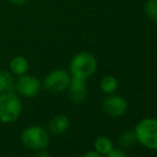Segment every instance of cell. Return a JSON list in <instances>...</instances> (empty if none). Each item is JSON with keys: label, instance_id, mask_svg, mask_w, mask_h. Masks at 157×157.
<instances>
[{"label": "cell", "instance_id": "cell-7", "mask_svg": "<svg viewBox=\"0 0 157 157\" xmlns=\"http://www.w3.org/2000/svg\"><path fill=\"white\" fill-rule=\"evenodd\" d=\"M103 107L106 113L111 117H122L126 113L128 109V104L124 97L120 95L108 94V96L104 99Z\"/></svg>", "mask_w": 157, "mask_h": 157}, {"label": "cell", "instance_id": "cell-1", "mask_svg": "<svg viewBox=\"0 0 157 157\" xmlns=\"http://www.w3.org/2000/svg\"><path fill=\"white\" fill-rule=\"evenodd\" d=\"M23 111V103L19 95L14 91L0 94V122L4 124L14 123Z\"/></svg>", "mask_w": 157, "mask_h": 157}, {"label": "cell", "instance_id": "cell-4", "mask_svg": "<svg viewBox=\"0 0 157 157\" xmlns=\"http://www.w3.org/2000/svg\"><path fill=\"white\" fill-rule=\"evenodd\" d=\"M137 142L150 150H157V120L153 118L142 119L135 127Z\"/></svg>", "mask_w": 157, "mask_h": 157}, {"label": "cell", "instance_id": "cell-8", "mask_svg": "<svg viewBox=\"0 0 157 157\" xmlns=\"http://www.w3.org/2000/svg\"><path fill=\"white\" fill-rule=\"evenodd\" d=\"M67 95L71 101L74 104H81L86 101L88 95L87 85H86V79L77 78V77H72L68 85Z\"/></svg>", "mask_w": 157, "mask_h": 157}, {"label": "cell", "instance_id": "cell-14", "mask_svg": "<svg viewBox=\"0 0 157 157\" xmlns=\"http://www.w3.org/2000/svg\"><path fill=\"white\" fill-rule=\"evenodd\" d=\"M137 143V138L134 130H124L119 136V144L123 149H130Z\"/></svg>", "mask_w": 157, "mask_h": 157}, {"label": "cell", "instance_id": "cell-3", "mask_svg": "<svg viewBox=\"0 0 157 157\" xmlns=\"http://www.w3.org/2000/svg\"><path fill=\"white\" fill-rule=\"evenodd\" d=\"M97 67L96 58L88 52H81L74 56L71 60V76L77 78L87 79L95 73Z\"/></svg>", "mask_w": 157, "mask_h": 157}, {"label": "cell", "instance_id": "cell-2", "mask_svg": "<svg viewBox=\"0 0 157 157\" xmlns=\"http://www.w3.org/2000/svg\"><path fill=\"white\" fill-rule=\"evenodd\" d=\"M50 136L47 129L39 125H31L24 128L21 132L23 145L31 151L45 150L49 144Z\"/></svg>", "mask_w": 157, "mask_h": 157}, {"label": "cell", "instance_id": "cell-17", "mask_svg": "<svg viewBox=\"0 0 157 157\" xmlns=\"http://www.w3.org/2000/svg\"><path fill=\"white\" fill-rule=\"evenodd\" d=\"M82 157H103V155L97 153L96 151H90V152H87Z\"/></svg>", "mask_w": 157, "mask_h": 157}, {"label": "cell", "instance_id": "cell-19", "mask_svg": "<svg viewBox=\"0 0 157 157\" xmlns=\"http://www.w3.org/2000/svg\"><path fill=\"white\" fill-rule=\"evenodd\" d=\"M35 157H52V156H50L49 153H48V152H46L45 150H41V151H37Z\"/></svg>", "mask_w": 157, "mask_h": 157}, {"label": "cell", "instance_id": "cell-11", "mask_svg": "<svg viewBox=\"0 0 157 157\" xmlns=\"http://www.w3.org/2000/svg\"><path fill=\"white\" fill-rule=\"evenodd\" d=\"M94 149L101 155H107L113 150V142L110 138L106 136H99L94 141Z\"/></svg>", "mask_w": 157, "mask_h": 157}, {"label": "cell", "instance_id": "cell-9", "mask_svg": "<svg viewBox=\"0 0 157 157\" xmlns=\"http://www.w3.org/2000/svg\"><path fill=\"white\" fill-rule=\"evenodd\" d=\"M70 127V120L64 114H57L49 120L47 125V132L49 135L60 136L64 134Z\"/></svg>", "mask_w": 157, "mask_h": 157}, {"label": "cell", "instance_id": "cell-12", "mask_svg": "<svg viewBox=\"0 0 157 157\" xmlns=\"http://www.w3.org/2000/svg\"><path fill=\"white\" fill-rule=\"evenodd\" d=\"M14 79L9 71H0V94L14 91Z\"/></svg>", "mask_w": 157, "mask_h": 157}, {"label": "cell", "instance_id": "cell-13", "mask_svg": "<svg viewBox=\"0 0 157 157\" xmlns=\"http://www.w3.org/2000/svg\"><path fill=\"white\" fill-rule=\"evenodd\" d=\"M99 88L105 94H112L118 89V80H117L116 77L111 76V75L104 76L101 79Z\"/></svg>", "mask_w": 157, "mask_h": 157}, {"label": "cell", "instance_id": "cell-10", "mask_svg": "<svg viewBox=\"0 0 157 157\" xmlns=\"http://www.w3.org/2000/svg\"><path fill=\"white\" fill-rule=\"evenodd\" d=\"M29 68V62L23 56H16L10 61V71L16 76L27 74Z\"/></svg>", "mask_w": 157, "mask_h": 157}, {"label": "cell", "instance_id": "cell-6", "mask_svg": "<svg viewBox=\"0 0 157 157\" xmlns=\"http://www.w3.org/2000/svg\"><path fill=\"white\" fill-rule=\"evenodd\" d=\"M14 90L16 93L23 97L32 98L39 95L42 90V82L35 76L28 74H24L18 76L14 86Z\"/></svg>", "mask_w": 157, "mask_h": 157}, {"label": "cell", "instance_id": "cell-5", "mask_svg": "<svg viewBox=\"0 0 157 157\" xmlns=\"http://www.w3.org/2000/svg\"><path fill=\"white\" fill-rule=\"evenodd\" d=\"M72 76L65 70H54L49 72L44 78L43 87L47 92L52 94H59L66 91Z\"/></svg>", "mask_w": 157, "mask_h": 157}, {"label": "cell", "instance_id": "cell-16", "mask_svg": "<svg viewBox=\"0 0 157 157\" xmlns=\"http://www.w3.org/2000/svg\"><path fill=\"white\" fill-rule=\"evenodd\" d=\"M106 157H129V156H128L123 150L114 149L113 147V150H112L111 152H109V153L106 155Z\"/></svg>", "mask_w": 157, "mask_h": 157}, {"label": "cell", "instance_id": "cell-18", "mask_svg": "<svg viewBox=\"0 0 157 157\" xmlns=\"http://www.w3.org/2000/svg\"><path fill=\"white\" fill-rule=\"evenodd\" d=\"M12 4H15V6H24L28 2V0H9Z\"/></svg>", "mask_w": 157, "mask_h": 157}, {"label": "cell", "instance_id": "cell-15", "mask_svg": "<svg viewBox=\"0 0 157 157\" xmlns=\"http://www.w3.org/2000/svg\"><path fill=\"white\" fill-rule=\"evenodd\" d=\"M144 11L150 21L157 23V0H147Z\"/></svg>", "mask_w": 157, "mask_h": 157}]
</instances>
